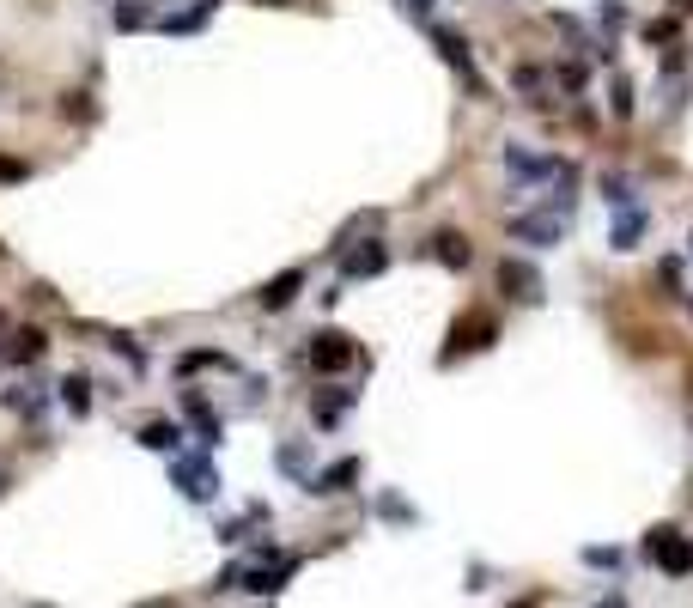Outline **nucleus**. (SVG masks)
<instances>
[{
	"label": "nucleus",
	"mask_w": 693,
	"mask_h": 608,
	"mask_svg": "<svg viewBox=\"0 0 693 608\" xmlns=\"http://www.w3.org/2000/svg\"><path fill=\"white\" fill-rule=\"evenodd\" d=\"M602 195H608L614 213H621V207H639V201H633V183H627V177H614V171L602 177Z\"/></svg>",
	"instance_id": "19"
},
{
	"label": "nucleus",
	"mask_w": 693,
	"mask_h": 608,
	"mask_svg": "<svg viewBox=\"0 0 693 608\" xmlns=\"http://www.w3.org/2000/svg\"><path fill=\"white\" fill-rule=\"evenodd\" d=\"M183 414L195 420V432H201V444L213 450V444H219V414L207 408V396H195V390H183Z\"/></svg>",
	"instance_id": "12"
},
{
	"label": "nucleus",
	"mask_w": 693,
	"mask_h": 608,
	"mask_svg": "<svg viewBox=\"0 0 693 608\" xmlns=\"http://www.w3.org/2000/svg\"><path fill=\"white\" fill-rule=\"evenodd\" d=\"M687 311H693V304H687Z\"/></svg>",
	"instance_id": "32"
},
{
	"label": "nucleus",
	"mask_w": 693,
	"mask_h": 608,
	"mask_svg": "<svg viewBox=\"0 0 693 608\" xmlns=\"http://www.w3.org/2000/svg\"><path fill=\"white\" fill-rule=\"evenodd\" d=\"M43 347H49L43 329H19V335H13V359H19V365H25V359H43Z\"/></svg>",
	"instance_id": "20"
},
{
	"label": "nucleus",
	"mask_w": 693,
	"mask_h": 608,
	"mask_svg": "<svg viewBox=\"0 0 693 608\" xmlns=\"http://www.w3.org/2000/svg\"><path fill=\"white\" fill-rule=\"evenodd\" d=\"M432 43L444 49V61H450L456 73H469V86L481 92V73H475V55H469V37H462V31H450V25H438V31H432Z\"/></svg>",
	"instance_id": "8"
},
{
	"label": "nucleus",
	"mask_w": 693,
	"mask_h": 608,
	"mask_svg": "<svg viewBox=\"0 0 693 608\" xmlns=\"http://www.w3.org/2000/svg\"><path fill=\"white\" fill-rule=\"evenodd\" d=\"M645 554L669 572V578H687L693 572V536H681L675 523H657L651 536H645Z\"/></svg>",
	"instance_id": "1"
},
{
	"label": "nucleus",
	"mask_w": 693,
	"mask_h": 608,
	"mask_svg": "<svg viewBox=\"0 0 693 608\" xmlns=\"http://www.w3.org/2000/svg\"><path fill=\"white\" fill-rule=\"evenodd\" d=\"M402 7H408L414 19H426V13H432V0H402Z\"/></svg>",
	"instance_id": "30"
},
{
	"label": "nucleus",
	"mask_w": 693,
	"mask_h": 608,
	"mask_svg": "<svg viewBox=\"0 0 693 608\" xmlns=\"http://www.w3.org/2000/svg\"><path fill=\"white\" fill-rule=\"evenodd\" d=\"M274 469L311 487V475H304V469H311V444H280V450H274Z\"/></svg>",
	"instance_id": "15"
},
{
	"label": "nucleus",
	"mask_w": 693,
	"mask_h": 608,
	"mask_svg": "<svg viewBox=\"0 0 693 608\" xmlns=\"http://www.w3.org/2000/svg\"><path fill=\"white\" fill-rule=\"evenodd\" d=\"M207 365H231V359H225V353H189V359H183V371H207Z\"/></svg>",
	"instance_id": "26"
},
{
	"label": "nucleus",
	"mask_w": 693,
	"mask_h": 608,
	"mask_svg": "<svg viewBox=\"0 0 693 608\" xmlns=\"http://www.w3.org/2000/svg\"><path fill=\"white\" fill-rule=\"evenodd\" d=\"M645 225H651V213H645V207H621V213L608 219V250H639Z\"/></svg>",
	"instance_id": "6"
},
{
	"label": "nucleus",
	"mask_w": 693,
	"mask_h": 608,
	"mask_svg": "<svg viewBox=\"0 0 693 608\" xmlns=\"http://www.w3.org/2000/svg\"><path fill=\"white\" fill-rule=\"evenodd\" d=\"M377 511H383V517H396V523H408V517H414V511L396 499V493H383V499H377Z\"/></svg>",
	"instance_id": "24"
},
{
	"label": "nucleus",
	"mask_w": 693,
	"mask_h": 608,
	"mask_svg": "<svg viewBox=\"0 0 693 608\" xmlns=\"http://www.w3.org/2000/svg\"><path fill=\"white\" fill-rule=\"evenodd\" d=\"M298 286H304V268H286L280 280H268L262 286V311H286V304L298 298Z\"/></svg>",
	"instance_id": "13"
},
{
	"label": "nucleus",
	"mask_w": 693,
	"mask_h": 608,
	"mask_svg": "<svg viewBox=\"0 0 693 608\" xmlns=\"http://www.w3.org/2000/svg\"><path fill=\"white\" fill-rule=\"evenodd\" d=\"M432 256H438L444 268H456V274H462V268H469V244H462L456 232H438V238H432Z\"/></svg>",
	"instance_id": "17"
},
{
	"label": "nucleus",
	"mask_w": 693,
	"mask_h": 608,
	"mask_svg": "<svg viewBox=\"0 0 693 608\" xmlns=\"http://www.w3.org/2000/svg\"><path fill=\"white\" fill-rule=\"evenodd\" d=\"M353 481H359V463H353V456H341V463L317 469V475H311V487H304V493H347Z\"/></svg>",
	"instance_id": "10"
},
{
	"label": "nucleus",
	"mask_w": 693,
	"mask_h": 608,
	"mask_svg": "<svg viewBox=\"0 0 693 608\" xmlns=\"http://www.w3.org/2000/svg\"><path fill=\"white\" fill-rule=\"evenodd\" d=\"M499 286H505L511 298H523V304H535V298H542V274H535L529 262H517V256L499 268Z\"/></svg>",
	"instance_id": "9"
},
{
	"label": "nucleus",
	"mask_w": 693,
	"mask_h": 608,
	"mask_svg": "<svg viewBox=\"0 0 693 608\" xmlns=\"http://www.w3.org/2000/svg\"><path fill=\"white\" fill-rule=\"evenodd\" d=\"M383 268H390V250H383L377 238L359 244V250H341V274H347V280H371V274H383Z\"/></svg>",
	"instance_id": "7"
},
{
	"label": "nucleus",
	"mask_w": 693,
	"mask_h": 608,
	"mask_svg": "<svg viewBox=\"0 0 693 608\" xmlns=\"http://www.w3.org/2000/svg\"><path fill=\"white\" fill-rule=\"evenodd\" d=\"M213 7H219V0H195V7H189V13H171V19H165V31H201Z\"/></svg>",
	"instance_id": "18"
},
{
	"label": "nucleus",
	"mask_w": 693,
	"mask_h": 608,
	"mask_svg": "<svg viewBox=\"0 0 693 608\" xmlns=\"http://www.w3.org/2000/svg\"><path fill=\"white\" fill-rule=\"evenodd\" d=\"M25 177H31V171H25L19 159H0V183H25Z\"/></svg>",
	"instance_id": "28"
},
{
	"label": "nucleus",
	"mask_w": 693,
	"mask_h": 608,
	"mask_svg": "<svg viewBox=\"0 0 693 608\" xmlns=\"http://www.w3.org/2000/svg\"><path fill=\"white\" fill-rule=\"evenodd\" d=\"M596 608H627V602H621V596H602V602H596Z\"/></svg>",
	"instance_id": "31"
},
{
	"label": "nucleus",
	"mask_w": 693,
	"mask_h": 608,
	"mask_svg": "<svg viewBox=\"0 0 693 608\" xmlns=\"http://www.w3.org/2000/svg\"><path fill=\"white\" fill-rule=\"evenodd\" d=\"M61 408L80 414V420L92 414V377H86V371H67V377H61Z\"/></svg>",
	"instance_id": "11"
},
{
	"label": "nucleus",
	"mask_w": 693,
	"mask_h": 608,
	"mask_svg": "<svg viewBox=\"0 0 693 608\" xmlns=\"http://www.w3.org/2000/svg\"><path fill=\"white\" fill-rule=\"evenodd\" d=\"M584 566H596V572H621L627 554H621V548H584Z\"/></svg>",
	"instance_id": "23"
},
{
	"label": "nucleus",
	"mask_w": 693,
	"mask_h": 608,
	"mask_svg": "<svg viewBox=\"0 0 693 608\" xmlns=\"http://www.w3.org/2000/svg\"><path fill=\"white\" fill-rule=\"evenodd\" d=\"M140 444H146V450H165V456H183V426H171V420H152V426L140 432Z\"/></svg>",
	"instance_id": "16"
},
{
	"label": "nucleus",
	"mask_w": 693,
	"mask_h": 608,
	"mask_svg": "<svg viewBox=\"0 0 693 608\" xmlns=\"http://www.w3.org/2000/svg\"><path fill=\"white\" fill-rule=\"evenodd\" d=\"M608 104H614V116H633V80H627V73H614V80H608Z\"/></svg>",
	"instance_id": "21"
},
{
	"label": "nucleus",
	"mask_w": 693,
	"mask_h": 608,
	"mask_svg": "<svg viewBox=\"0 0 693 608\" xmlns=\"http://www.w3.org/2000/svg\"><path fill=\"white\" fill-rule=\"evenodd\" d=\"M505 171L517 177V183H535V177H560V159H542V152H529V146H505Z\"/></svg>",
	"instance_id": "5"
},
{
	"label": "nucleus",
	"mask_w": 693,
	"mask_h": 608,
	"mask_svg": "<svg viewBox=\"0 0 693 608\" xmlns=\"http://www.w3.org/2000/svg\"><path fill=\"white\" fill-rule=\"evenodd\" d=\"M152 13H146V0H122V7H116V31H140Z\"/></svg>",
	"instance_id": "22"
},
{
	"label": "nucleus",
	"mask_w": 693,
	"mask_h": 608,
	"mask_svg": "<svg viewBox=\"0 0 693 608\" xmlns=\"http://www.w3.org/2000/svg\"><path fill=\"white\" fill-rule=\"evenodd\" d=\"M171 481H177L195 505H207V499H213V487H219V481H213V463H207V456H195V450L171 456Z\"/></svg>",
	"instance_id": "2"
},
{
	"label": "nucleus",
	"mask_w": 693,
	"mask_h": 608,
	"mask_svg": "<svg viewBox=\"0 0 693 608\" xmlns=\"http://www.w3.org/2000/svg\"><path fill=\"white\" fill-rule=\"evenodd\" d=\"M669 37H675V19H651L645 25V43H669Z\"/></svg>",
	"instance_id": "25"
},
{
	"label": "nucleus",
	"mask_w": 693,
	"mask_h": 608,
	"mask_svg": "<svg viewBox=\"0 0 693 608\" xmlns=\"http://www.w3.org/2000/svg\"><path fill=\"white\" fill-rule=\"evenodd\" d=\"M110 347H116V353H122V359H128V365H146V359H140V347H134V341H128V335H116V341H110Z\"/></svg>",
	"instance_id": "29"
},
{
	"label": "nucleus",
	"mask_w": 693,
	"mask_h": 608,
	"mask_svg": "<svg viewBox=\"0 0 693 608\" xmlns=\"http://www.w3.org/2000/svg\"><path fill=\"white\" fill-rule=\"evenodd\" d=\"M353 408V390H317V402H311V420L317 426H341V414Z\"/></svg>",
	"instance_id": "14"
},
{
	"label": "nucleus",
	"mask_w": 693,
	"mask_h": 608,
	"mask_svg": "<svg viewBox=\"0 0 693 608\" xmlns=\"http://www.w3.org/2000/svg\"><path fill=\"white\" fill-rule=\"evenodd\" d=\"M602 25H608V31L627 25V7H621V0H608V7H602Z\"/></svg>",
	"instance_id": "27"
},
{
	"label": "nucleus",
	"mask_w": 693,
	"mask_h": 608,
	"mask_svg": "<svg viewBox=\"0 0 693 608\" xmlns=\"http://www.w3.org/2000/svg\"><path fill=\"white\" fill-rule=\"evenodd\" d=\"M359 359V347H353V335H341V329H323L317 341H311V365L317 371H347Z\"/></svg>",
	"instance_id": "4"
},
{
	"label": "nucleus",
	"mask_w": 693,
	"mask_h": 608,
	"mask_svg": "<svg viewBox=\"0 0 693 608\" xmlns=\"http://www.w3.org/2000/svg\"><path fill=\"white\" fill-rule=\"evenodd\" d=\"M560 232H566L560 213H517V219H511V238H517V244H529V250H554V244H560Z\"/></svg>",
	"instance_id": "3"
}]
</instances>
